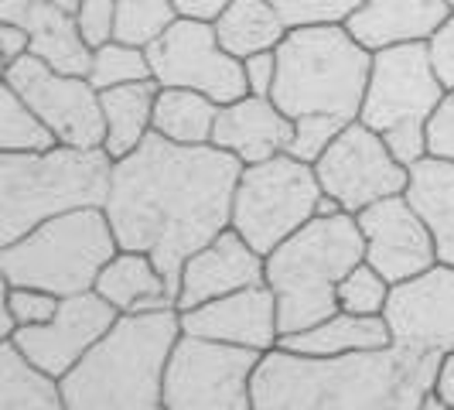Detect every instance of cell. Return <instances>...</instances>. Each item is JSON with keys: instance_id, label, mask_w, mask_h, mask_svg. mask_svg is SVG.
I'll return each mask as SVG.
<instances>
[{"instance_id": "34", "label": "cell", "mask_w": 454, "mask_h": 410, "mask_svg": "<svg viewBox=\"0 0 454 410\" xmlns=\"http://www.w3.org/2000/svg\"><path fill=\"white\" fill-rule=\"evenodd\" d=\"M291 28L304 24H345L363 0H270Z\"/></svg>"}, {"instance_id": "29", "label": "cell", "mask_w": 454, "mask_h": 410, "mask_svg": "<svg viewBox=\"0 0 454 410\" xmlns=\"http://www.w3.org/2000/svg\"><path fill=\"white\" fill-rule=\"evenodd\" d=\"M51 147H59V137L51 134V127L4 83V90H0V151L31 154V151H51Z\"/></svg>"}, {"instance_id": "35", "label": "cell", "mask_w": 454, "mask_h": 410, "mask_svg": "<svg viewBox=\"0 0 454 410\" xmlns=\"http://www.w3.org/2000/svg\"><path fill=\"white\" fill-rule=\"evenodd\" d=\"M59 304H62V297L38 291V288H14V284L4 288V311L18 321V328L51 321L55 311H59Z\"/></svg>"}, {"instance_id": "46", "label": "cell", "mask_w": 454, "mask_h": 410, "mask_svg": "<svg viewBox=\"0 0 454 410\" xmlns=\"http://www.w3.org/2000/svg\"><path fill=\"white\" fill-rule=\"evenodd\" d=\"M448 4H451V11H454V0H448Z\"/></svg>"}, {"instance_id": "9", "label": "cell", "mask_w": 454, "mask_h": 410, "mask_svg": "<svg viewBox=\"0 0 454 410\" xmlns=\"http://www.w3.org/2000/svg\"><path fill=\"white\" fill-rule=\"evenodd\" d=\"M321 199L325 188L315 164L294 154L247 164L232 199V229L267 256L318 216Z\"/></svg>"}, {"instance_id": "26", "label": "cell", "mask_w": 454, "mask_h": 410, "mask_svg": "<svg viewBox=\"0 0 454 410\" xmlns=\"http://www.w3.org/2000/svg\"><path fill=\"white\" fill-rule=\"evenodd\" d=\"M407 199L427 219L437 243V260L454 267V164L424 158L410 168Z\"/></svg>"}, {"instance_id": "8", "label": "cell", "mask_w": 454, "mask_h": 410, "mask_svg": "<svg viewBox=\"0 0 454 410\" xmlns=\"http://www.w3.org/2000/svg\"><path fill=\"white\" fill-rule=\"evenodd\" d=\"M448 96L427 42L372 51V72L363 99V120L387 140L393 158L413 168L427 158V120Z\"/></svg>"}, {"instance_id": "7", "label": "cell", "mask_w": 454, "mask_h": 410, "mask_svg": "<svg viewBox=\"0 0 454 410\" xmlns=\"http://www.w3.org/2000/svg\"><path fill=\"white\" fill-rule=\"evenodd\" d=\"M116 253L120 243L106 209H79L48 219L18 243L0 247V273L4 284L72 297L96 291L99 273Z\"/></svg>"}, {"instance_id": "18", "label": "cell", "mask_w": 454, "mask_h": 410, "mask_svg": "<svg viewBox=\"0 0 454 410\" xmlns=\"http://www.w3.org/2000/svg\"><path fill=\"white\" fill-rule=\"evenodd\" d=\"M182 332L199 335V339L256 349V352H270L280 342L273 291L267 284H260V288H247V291L215 297L199 308H188L182 311Z\"/></svg>"}, {"instance_id": "25", "label": "cell", "mask_w": 454, "mask_h": 410, "mask_svg": "<svg viewBox=\"0 0 454 410\" xmlns=\"http://www.w3.org/2000/svg\"><path fill=\"white\" fill-rule=\"evenodd\" d=\"M219 42L229 55L250 59L260 51H277V45L287 38L291 24L273 7L270 0H232L226 11L212 21Z\"/></svg>"}, {"instance_id": "24", "label": "cell", "mask_w": 454, "mask_h": 410, "mask_svg": "<svg viewBox=\"0 0 454 410\" xmlns=\"http://www.w3.org/2000/svg\"><path fill=\"white\" fill-rule=\"evenodd\" d=\"M160 86L154 79L144 83H130V86H116V90H103V120H106V140L103 151L114 161L127 158L137 151L147 134L154 130V103H158Z\"/></svg>"}, {"instance_id": "36", "label": "cell", "mask_w": 454, "mask_h": 410, "mask_svg": "<svg viewBox=\"0 0 454 410\" xmlns=\"http://www.w3.org/2000/svg\"><path fill=\"white\" fill-rule=\"evenodd\" d=\"M116 11H120V0H79L75 21H79L92 48L103 45V42H114Z\"/></svg>"}, {"instance_id": "47", "label": "cell", "mask_w": 454, "mask_h": 410, "mask_svg": "<svg viewBox=\"0 0 454 410\" xmlns=\"http://www.w3.org/2000/svg\"><path fill=\"white\" fill-rule=\"evenodd\" d=\"M158 410H168V407H164V404H160V407H158Z\"/></svg>"}, {"instance_id": "10", "label": "cell", "mask_w": 454, "mask_h": 410, "mask_svg": "<svg viewBox=\"0 0 454 410\" xmlns=\"http://www.w3.org/2000/svg\"><path fill=\"white\" fill-rule=\"evenodd\" d=\"M263 352L184 335L164 369L168 410H253V373Z\"/></svg>"}, {"instance_id": "39", "label": "cell", "mask_w": 454, "mask_h": 410, "mask_svg": "<svg viewBox=\"0 0 454 410\" xmlns=\"http://www.w3.org/2000/svg\"><path fill=\"white\" fill-rule=\"evenodd\" d=\"M243 66H247V86L253 96H270L273 83H277V51L250 55V59H243Z\"/></svg>"}, {"instance_id": "33", "label": "cell", "mask_w": 454, "mask_h": 410, "mask_svg": "<svg viewBox=\"0 0 454 410\" xmlns=\"http://www.w3.org/2000/svg\"><path fill=\"white\" fill-rule=\"evenodd\" d=\"M345 127H348V120H339V116H301V120H294V140H291L287 154L315 164Z\"/></svg>"}, {"instance_id": "41", "label": "cell", "mask_w": 454, "mask_h": 410, "mask_svg": "<svg viewBox=\"0 0 454 410\" xmlns=\"http://www.w3.org/2000/svg\"><path fill=\"white\" fill-rule=\"evenodd\" d=\"M178 18H192V21H215L226 11L232 0H171Z\"/></svg>"}, {"instance_id": "11", "label": "cell", "mask_w": 454, "mask_h": 410, "mask_svg": "<svg viewBox=\"0 0 454 410\" xmlns=\"http://www.w3.org/2000/svg\"><path fill=\"white\" fill-rule=\"evenodd\" d=\"M147 62L158 86L205 92L219 106L236 103L250 92L243 59L223 48L212 21L178 18L158 42L147 45Z\"/></svg>"}, {"instance_id": "13", "label": "cell", "mask_w": 454, "mask_h": 410, "mask_svg": "<svg viewBox=\"0 0 454 410\" xmlns=\"http://www.w3.org/2000/svg\"><path fill=\"white\" fill-rule=\"evenodd\" d=\"M4 83L51 127L59 144L68 147H103L106 120L99 90L86 75H66L35 55H24L4 68Z\"/></svg>"}, {"instance_id": "23", "label": "cell", "mask_w": 454, "mask_h": 410, "mask_svg": "<svg viewBox=\"0 0 454 410\" xmlns=\"http://www.w3.org/2000/svg\"><path fill=\"white\" fill-rule=\"evenodd\" d=\"M277 345L287 349V352H301V356H348V352H369V349L393 345V339H389L383 315L335 311L332 319H325L315 328H304V332H294V335H280Z\"/></svg>"}, {"instance_id": "5", "label": "cell", "mask_w": 454, "mask_h": 410, "mask_svg": "<svg viewBox=\"0 0 454 410\" xmlns=\"http://www.w3.org/2000/svg\"><path fill=\"white\" fill-rule=\"evenodd\" d=\"M114 158L103 147H68L14 154L0 151V247L18 243L42 223L103 209L110 199Z\"/></svg>"}, {"instance_id": "12", "label": "cell", "mask_w": 454, "mask_h": 410, "mask_svg": "<svg viewBox=\"0 0 454 410\" xmlns=\"http://www.w3.org/2000/svg\"><path fill=\"white\" fill-rule=\"evenodd\" d=\"M315 171L325 195L335 199L341 212L352 216L383 199L407 195L410 188V168L393 158L387 140L372 127H365L363 120L348 123L328 144V151L315 161Z\"/></svg>"}, {"instance_id": "37", "label": "cell", "mask_w": 454, "mask_h": 410, "mask_svg": "<svg viewBox=\"0 0 454 410\" xmlns=\"http://www.w3.org/2000/svg\"><path fill=\"white\" fill-rule=\"evenodd\" d=\"M427 158L454 164V90H448L427 120Z\"/></svg>"}, {"instance_id": "14", "label": "cell", "mask_w": 454, "mask_h": 410, "mask_svg": "<svg viewBox=\"0 0 454 410\" xmlns=\"http://www.w3.org/2000/svg\"><path fill=\"white\" fill-rule=\"evenodd\" d=\"M387 328L393 345L417 356L454 352V267L434 264L403 284H393L387 301Z\"/></svg>"}, {"instance_id": "4", "label": "cell", "mask_w": 454, "mask_h": 410, "mask_svg": "<svg viewBox=\"0 0 454 410\" xmlns=\"http://www.w3.org/2000/svg\"><path fill=\"white\" fill-rule=\"evenodd\" d=\"M365 260V240L352 212L315 216L267 253V288L277 301L280 335L315 328L339 311V284Z\"/></svg>"}, {"instance_id": "28", "label": "cell", "mask_w": 454, "mask_h": 410, "mask_svg": "<svg viewBox=\"0 0 454 410\" xmlns=\"http://www.w3.org/2000/svg\"><path fill=\"white\" fill-rule=\"evenodd\" d=\"M219 120V103L205 92L160 86L154 103V134L175 144H212Z\"/></svg>"}, {"instance_id": "16", "label": "cell", "mask_w": 454, "mask_h": 410, "mask_svg": "<svg viewBox=\"0 0 454 410\" xmlns=\"http://www.w3.org/2000/svg\"><path fill=\"white\" fill-rule=\"evenodd\" d=\"M356 219L365 240V264H372L389 284H403L437 264L431 226L407 195L369 205Z\"/></svg>"}, {"instance_id": "19", "label": "cell", "mask_w": 454, "mask_h": 410, "mask_svg": "<svg viewBox=\"0 0 454 410\" xmlns=\"http://www.w3.org/2000/svg\"><path fill=\"white\" fill-rule=\"evenodd\" d=\"M291 140H294V120L270 96L247 92L243 99L219 106L212 144L236 154L243 164H260L277 154H287Z\"/></svg>"}, {"instance_id": "17", "label": "cell", "mask_w": 454, "mask_h": 410, "mask_svg": "<svg viewBox=\"0 0 454 410\" xmlns=\"http://www.w3.org/2000/svg\"><path fill=\"white\" fill-rule=\"evenodd\" d=\"M260 284H267V256L253 250L229 226L212 243H205L202 250L188 256L182 271V288H178V311L199 308L215 297L247 291V288H260Z\"/></svg>"}, {"instance_id": "3", "label": "cell", "mask_w": 454, "mask_h": 410, "mask_svg": "<svg viewBox=\"0 0 454 410\" xmlns=\"http://www.w3.org/2000/svg\"><path fill=\"white\" fill-rule=\"evenodd\" d=\"M182 339V311H134L62 376L72 410H158L164 404V369Z\"/></svg>"}, {"instance_id": "27", "label": "cell", "mask_w": 454, "mask_h": 410, "mask_svg": "<svg viewBox=\"0 0 454 410\" xmlns=\"http://www.w3.org/2000/svg\"><path fill=\"white\" fill-rule=\"evenodd\" d=\"M0 410H72L62 380L31 363L11 339L0 342Z\"/></svg>"}, {"instance_id": "6", "label": "cell", "mask_w": 454, "mask_h": 410, "mask_svg": "<svg viewBox=\"0 0 454 410\" xmlns=\"http://www.w3.org/2000/svg\"><path fill=\"white\" fill-rule=\"evenodd\" d=\"M372 51L352 38L345 24L291 28L277 45V83L270 99L291 116L359 120Z\"/></svg>"}, {"instance_id": "43", "label": "cell", "mask_w": 454, "mask_h": 410, "mask_svg": "<svg viewBox=\"0 0 454 410\" xmlns=\"http://www.w3.org/2000/svg\"><path fill=\"white\" fill-rule=\"evenodd\" d=\"M35 7H38V0H0V21L24 24Z\"/></svg>"}, {"instance_id": "30", "label": "cell", "mask_w": 454, "mask_h": 410, "mask_svg": "<svg viewBox=\"0 0 454 410\" xmlns=\"http://www.w3.org/2000/svg\"><path fill=\"white\" fill-rule=\"evenodd\" d=\"M154 79L151 62H147V48L127 45V42H103L92 48V68L90 83L96 90H116V86H130V83H144Z\"/></svg>"}, {"instance_id": "32", "label": "cell", "mask_w": 454, "mask_h": 410, "mask_svg": "<svg viewBox=\"0 0 454 410\" xmlns=\"http://www.w3.org/2000/svg\"><path fill=\"white\" fill-rule=\"evenodd\" d=\"M389 291H393V284L372 264L363 260L339 284V311H348V315H383Z\"/></svg>"}, {"instance_id": "45", "label": "cell", "mask_w": 454, "mask_h": 410, "mask_svg": "<svg viewBox=\"0 0 454 410\" xmlns=\"http://www.w3.org/2000/svg\"><path fill=\"white\" fill-rule=\"evenodd\" d=\"M51 4H59V7H68V11H75V7H79V0H51Z\"/></svg>"}, {"instance_id": "40", "label": "cell", "mask_w": 454, "mask_h": 410, "mask_svg": "<svg viewBox=\"0 0 454 410\" xmlns=\"http://www.w3.org/2000/svg\"><path fill=\"white\" fill-rule=\"evenodd\" d=\"M27 51H31V35H27V28H24V24L0 21V62H4V68L14 66Z\"/></svg>"}, {"instance_id": "31", "label": "cell", "mask_w": 454, "mask_h": 410, "mask_svg": "<svg viewBox=\"0 0 454 410\" xmlns=\"http://www.w3.org/2000/svg\"><path fill=\"white\" fill-rule=\"evenodd\" d=\"M175 21H178V11L171 0H120L114 38L127 42V45L147 48Z\"/></svg>"}, {"instance_id": "42", "label": "cell", "mask_w": 454, "mask_h": 410, "mask_svg": "<svg viewBox=\"0 0 454 410\" xmlns=\"http://www.w3.org/2000/svg\"><path fill=\"white\" fill-rule=\"evenodd\" d=\"M434 393L441 400H448L454 407V352L441 356V366H437V376H434Z\"/></svg>"}, {"instance_id": "15", "label": "cell", "mask_w": 454, "mask_h": 410, "mask_svg": "<svg viewBox=\"0 0 454 410\" xmlns=\"http://www.w3.org/2000/svg\"><path fill=\"white\" fill-rule=\"evenodd\" d=\"M120 311L99 291L62 297L55 319L45 325H24L14 332V345L48 376L62 380L72 366L90 352L116 325ZM4 342V339H0Z\"/></svg>"}, {"instance_id": "38", "label": "cell", "mask_w": 454, "mask_h": 410, "mask_svg": "<svg viewBox=\"0 0 454 410\" xmlns=\"http://www.w3.org/2000/svg\"><path fill=\"white\" fill-rule=\"evenodd\" d=\"M427 45H431V59H434L437 75H441V83H444L448 90H454V14Z\"/></svg>"}, {"instance_id": "21", "label": "cell", "mask_w": 454, "mask_h": 410, "mask_svg": "<svg viewBox=\"0 0 454 410\" xmlns=\"http://www.w3.org/2000/svg\"><path fill=\"white\" fill-rule=\"evenodd\" d=\"M96 291L114 304L120 315H134V311H160V308H178L175 291L168 284V277L160 267L137 250H120L103 267Z\"/></svg>"}, {"instance_id": "1", "label": "cell", "mask_w": 454, "mask_h": 410, "mask_svg": "<svg viewBox=\"0 0 454 410\" xmlns=\"http://www.w3.org/2000/svg\"><path fill=\"white\" fill-rule=\"evenodd\" d=\"M243 168L215 144H175L151 130L137 151L114 161L103 209L120 250L147 253L178 297L188 256L232 226Z\"/></svg>"}, {"instance_id": "22", "label": "cell", "mask_w": 454, "mask_h": 410, "mask_svg": "<svg viewBox=\"0 0 454 410\" xmlns=\"http://www.w3.org/2000/svg\"><path fill=\"white\" fill-rule=\"evenodd\" d=\"M31 35V51L35 59H42L45 66L66 75H86L92 68V45L86 42L82 28L75 21V11L59 7L51 0H38V7L31 11V18L24 21Z\"/></svg>"}, {"instance_id": "2", "label": "cell", "mask_w": 454, "mask_h": 410, "mask_svg": "<svg viewBox=\"0 0 454 410\" xmlns=\"http://www.w3.org/2000/svg\"><path fill=\"white\" fill-rule=\"evenodd\" d=\"M441 356L383 345L348 356L270 349L253 373V410H420Z\"/></svg>"}, {"instance_id": "20", "label": "cell", "mask_w": 454, "mask_h": 410, "mask_svg": "<svg viewBox=\"0 0 454 410\" xmlns=\"http://www.w3.org/2000/svg\"><path fill=\"white\" fill-rule=\"evenodd\" d=\"M451 14L454 11L448 0H363L348 14L345 28L369 51H383L413 42H431Z\"/></svg>"}, {"instance_id": "44", "label": "cell", "mask_w": 454, "mask_h": 410, "mask_svg": "<svg viewBox=\"0 0 454 410\" xmlns=\"http://www.w3.org/2000/svg\"><path fill=\"white\" fill-rule=\"evenodd\" d=\"M420 410H454L451 404H448V400H441V397H437V393H427V397H424V404H420Z\"/></svg>"}]
</instances>
